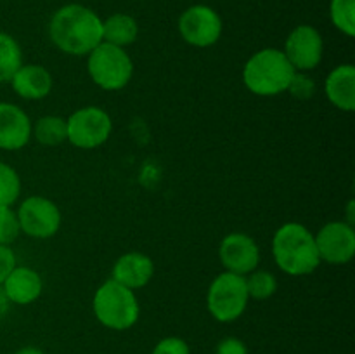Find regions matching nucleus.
Segmentation results:
<instances>
[{"instance_id": "1", "label": "nucleus", "mask_w": 355, "mask_h": 354, "mask_svg": "<svg viewBox=\"0 0 355 354\" xmlns=\"http://www.w3.org/2000/svg\"><path fill=\"white\" fill-rule=\"evenodd\" d=\"M49 37L68 56H89L103 42V19L82 3H66L52 14Z\"/></svg>"}, {"instance_id": "2", "label": "nucleus", "mask_w": 355, "mask_h": 354, "mask_svg": "<svg viewBox=\"0 0 355 354\" xmlns=\"http://www.w3.org/2000/svg\"><path fill=\"white\" fill-rule=\"evenodd\" d=\"M276 266L290 276H305L321 266L314 233L300 222H286L272 236Z\"/></svg>"}, {"instance_id": "3", "label": "nucleus", "mask_w": 355, "mask_h": 354, "mask_svg": "<svg viewBox=\"0 0 355 354\" xmlns=\"http://www.w3.org/2000/svg\"><path fill=\"white\" fill-rule=\"evenodd\" d=\"M295 75L283 51L267 47L255 52L243 68V83L252 94L272 97L286 92Z\"/></svg>"}, {"instance_id": "4", "label": "nucleus", "mask_w": 355, "mask_h": 354, "mask_svg": "<svg viewBox=\"0 0 355 354\" xmlns=\"http://www.w3.org/2000/svg\"><path fill=\"white\" fill-rule=\"evenodd\" d=\"M92 311L103 326L125 332L139 321L141 305L134 290L110 278L94 294Z\"/></svg>"}, {"instance_id": "5", "label": "nucleus", "mask_w": 355, "mask_h": 354, "mask_svg": "<svg viewBox=\"0 0 355 354\" xmlns=\"http://www.w3.org/2000/svg\"><path fill=\"white\" fill-rule=\"evenodd\" d=\"M87 71L99 89L116 92L130 83L134 76V61L123 47L101 42L87 56Z\"/></svg>"}, {"instance_id": "6", "label": "nucleus", "mask_w": 355, "mask_h": 354, "mask_svg": "<svg viewBox=\"0 0 355 354\" xmlns=\"http://www.w3.org/2000/svg\"><path fill=\"white\" fill-rule=\"evenodd\" d=\"M248 288L245 276L241 274L224 271L217 274L208 287V312L218 323H232L241 318L248 307Z\"/></svg>"}, {"instance_id": "7", "label": "nucleus", "mask_w": 355, "mask_h": 354, "mask_svg": "<svg viewBox=\"0 0 355 354\" xmlns=\"http://www.w3.org/2000/svg\"><path fill=\"white\" fill-rule=\"evenodd\" d=\"M68 139L78 149H96L110 139L113 120L110 113L99 106H83L66 118Z\"/></svg>"}, {"instance_id": "8", "label": "nucleus", "mask_w": 355, "mask_h": 354, "mask_svg": "<svg viewBox=\"0 0 355 354\" xmlns=\"http://www.w3.org/2000/svg\"><path fill=\"white\" fill-rule=\"evenodd\" d=\"M21 235L33 239H49L61 229L62 214L55 201L45 196H28L16 210Z\"/></svg>"}, {"instance_id": "9", "label": "nucleus", "mask_w": 355, "mask_h": 354, "mask_svg": "<svg viewBox=\"0 0 355 354\" xmlns=\"http://www.w3.org/2000/svg\"><path fill=\"white\" fill-rule=\"evenodd\" d=\"M222 17L214 7L194 3L187 7L179 17V33L186 44L198 49H207L217 44L222 37Z\"/></svg>"}, {"instance_id": "10", "label": "nucleus", "mask_w": 355, "mask_h": 354, "mask_svg": "<svg viewBox=\"0 0 355 354\" xmlns=\"http://www.w3.org/2000/svg\"><path fill=\"white\" fill-rule=\"evenodd\" d=\"M283 52L295 71L309 73L321 65L324 40L318 28L311 24H298L288 35Z\"/></svg>"}, {"instance_id": "11", "label": "nucleus", "mask_w": 355, "mask_h": 354, "mask_svg": "<svg viewBox=\"0 0 355 354\" xmlns=\"http://www.w3.org/2000/svg\"><path fill=\"white\" fill-rule=\"evenodd\" d=\"M321 262L345 266L355 255V231L347 221H331L314 235Z\"/></svg>"}, {"instance_id": "12", "label": "nucleus", "mask_w": 355, "mask_h": 354, "mask_svg": "<svg viewBox=\"0 0 355 354\" xmlns=\"http://www.w3.org/2000/svg\"><path fill=\"white\" fill-rule=\"evenodd\" d=\"M218 259L225 271L246 276L260 264L259 243L246 233H231L220 242Z\"/></svg>"}, {"instance_id": "13", "label": "nucleus", "mask_w": 355, "mask_h": 354, "mask_svg": "<svg viewBox=\"0 0 355 354\" xmlns=\"http://www.w3.org/2000/svg\"><path fill=\"white\" fill-rule=\"evenodd\" d=\"M31 118L14 103L0 101V149L17 151L31 139Z\"/></svg>"}, {"instance_id": "14", "label": "nucleus", "mask_w": 355, "mask_h": 354, "mask_svg": "<svg viewBox=\"0 0 355 354\" xmlns=\"http://www.w3.org/2000/svg\"><path fill=\"white\" fill-rule=\"evenodd\" d=\"M155 276V262L148 253L127 252L120 255L111 271V280L130 290L144 288Z\"/></svg>"}, {"instance_id": "15", "label": "nucleus", "mask_w": 355, "mask_h": 354, "mask_svg": "<svg viewBox=\"0 0 355 354\" xmlns=\"http://www.w3.org/2000/svg\"><path fill=\"white\" fill-rule=\"evenodd\" d=\"M2 290L14 305H30L40 298L44 280L33 267L16 266L2 283Z\"/></svg>"}, {"instance_id": "16", "label": "nucleus", "mask_w": 355, "mask_h": 354, "mask_svg": "<svg viewBox=\"0 0 355 354\" xmlns=\"http://www.w3.org/2000/svg\"><path fill=\"white\" fill-rule=\"evenodd\" d=\"M14 92L24 101H40L51 94L54 80L51 71L42 65H23L10 78Z\"/></svg>"}, {"instance_id": "17", "label": "nucleus", "mask_w": 355, "mask_h": 354, "mask_svg": "<svg viewBox=\"0 0 355 354\" xmlns=\"http://www.w3.org/2000/svg\"><path fill=\"white\" fill-rule=\"evenodd\" d=\"M324 94L338 110L352 113L355 110V68L350 62L340 65L329 71L324 80Z\"/></svg>"}, {"instance_id": "18", "label": "nucleus", "mask_w": 355, "mask_h": 354, "mask_svg": "<svg viewBox=\"0 0 355 354\" xmlns=\"http://www.w3.org/2000/svg\"><path fill=\"white\" fill-rule=\"evenodd\" d=\"M139 37V24L134 16L125 12L111 14L103 19V42L116 47H128Z\"/></svg>"}, {"instance_id": "19", "label": "nucleus", "mask_w": 355, "mask_h": 354, "mask_svg": "<svg viewBox=\"0 0 355 354\" xmlns=\"http://www.w3.org/2000/svg\"><path fill=\"white\" fill-rule=\"evenodd\" d=\"M31 137L42 146H59L68 139L66 118L59 115H44L31 125Z\"/></svg>"}, {"instance_id": "20", "label": "nucleus", "mask_w": 355, "mask_h": 354, "mask_svg": "<svg viewBox=\"0 0 355 354\" xmlns=\"http://www.w3.org/2000/svg\"><path fill=\"white\" fill-rule=\"evenodd\" d=\"M23 49L12 35L0 31V83H9L23 66Z\"/></svg>"}, {"instance_id": "21", "label": "nucleus", "mask_w": 355, "mask_h": 354, "mask_svg": "<svg viewBox=\"0 0 355 354\" xmlns=\"http://www.w3.org/2000/svg\"><path fill=\"white\" fill-rule=\"evenodd\" d=\"M246 288H248V295L253 301H267L272 297L277 290V280L270 271L259 269L252 271L245 276Z\"/></svg>"}, {"instance_id": "22", "label": "nucleus", "mask_w": 355, "mask_h": 354, "mask_svg": "<svg viewBox=\"0 0 355 354\" xmlns=\"http://www.w3.org/2000/svg\"><path fill=\"white\" fill-rule=\"evenodd\" d=\"M21 177L14 167L0 160V207H12L21 196Z\"/></svg>"}, {"instance_id": "23", "label": "nucleus", "mask_w": 355, "mask_h": 354, "mask_svg": "<svg viewBox=\"0 0 355 354\" xmlns=\"http://www.w3.org/2000/svg\"><path fill=\"white\" fill-rule=\"evenodd\" d=\"M329 17L338 31L347 37L355 35V0H331Z\"/></svg>"}, {"instance_id": "24", "label": "nucleus", "mask_w": 355, "mask_h": 354, "mask_svg": "<svg viewBox=\"0 0 355 354\" xmlns=\"http://www.w3.org/2000/svg\"><path fill=\"white\" fill-rule=\"evenodd\" d=\"M21 235L17 214L12 207H0V245H12Z\"/></svg>"}, {"instance_id": "25", "label": "nucleus", "mask_w": 355, "mask_h": 354, "mask_svg": "<svg viewBox=\"0 0 355 354\" xmlns=\"http://www.w3.org/2000/svg\"><path fill=\"white\" fill-rule=\"evenodd\" d=\"M286 92H290L295 99H300V101L311 99L315 92V82L309 76V73L295 71Z\"/></svg>"}, {"instance_id": "26", "label": "nucleus", "mask_w": 355, "mask_h": 354, "mask_svg": "<svg viewBox=\"0 0 355 354\" xmlns=\"http://www.w3.org/2000/svg\"><path fill=\"white\" fill-rule=\"evenodd\" d=\"M151 354H191V347L180 337H165L153 347Z\"/></svg>"}, {"instance_id": "27", "label": "nucleus", "mask_w": 355, "mask_h": 354, "mask_svg": "<svg viewBox=\"0 0 355 354\" xmlns=\"http://www.w3.org/2000/svg\"><path fill=\"white\" fill-rule=\"evenodd\" d=\"M17 266L16 253H14L12 246L9 245H0V287L9 276L10 271Z\"/></svg>"}, {"instance_id": "28", "label": "nucleus", "mask_w": 355, "mask_h": 354, "mask_svg": "<svg viewBox=\"0 0 355 354\" xmlns=\"http://www.w3.org/2000/svg\"><path fill=\"white\" fill-rule=\"evenodd\" d=\"M215 354H248V346L238 337H225L217 344Z\"/></svg>"}, {"instance_id": "29", "label": "nucleus", "mask_w": 355, "mask_h": 354, "mask_svg": "<svg viewBox=\"0 0 355 354\" xmlns=\"http://www.w3.org/2000/svg\"><path fill=\"white\" fill-rule=\"evenodd\" d=\"M9 309H10L9 298H7L6 292H3L2 287H0V318H3V316L7 314V312H9Z\"/></svg>"}, {"instance_id": "30", "label": "nucleus", "mask_w": 355, "mask_h": 354, "mask_svg": "<svg viewBox=\"0 0 355 354\" xmlns=\"http://www.w3.org/2000/svg\"><path fill=\"white\" fill-rule=\"evenodd\" d=\"M14 354H45L40 347H35V346H24L21 349H17Z\"/></svg>"}]
</instances>
